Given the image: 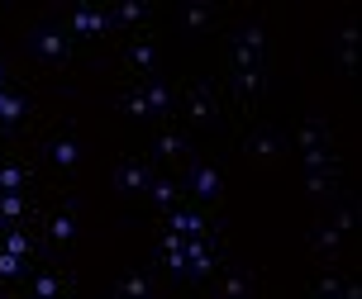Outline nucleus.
<instances>
[{
  "label": "nucleus",
  "instance_id": "obj_1",
  "mask_svg": "<svg viewBox=\"0 0 362 299\" xmlns=\"http://www.w3.org/2000/svg\"><path fill=\"white\" fill-rule=\"evenodd\" d=\"M196 190H200V195H215V190H219V176L210 171V166H200V171H196Z\"/></svg>",
  "mask_w": 362,
  "mask_h": 299
},
{
  "label": "nucleus",
  "instance_id": "obj_2",
  "mask_svg": "<svg viewBox=\"0 0 362 299\" xmlns=\"http://www.w3.org/2000/svg\"><path fill=\"white\" fill-rule=\"evenodd\" d=\"M76 29H81V34H95V29H105V19L90 15V10H81V15H76Z\"/></svg>",
  "mask_w": 362,
  "mask_h": 299
},
{
  "label": "nucleus",
  "instance_id": "obj_3",
  "mask_svg": "<svg viewBox=\"0 0 362 299\" xmlns=\"http://www.w3.org/2000/svg\"><path fill=\"white\" fill-rule=\"evenodd\" d=\"M186 262H191V271H196V276H205V271H210V262H205V247H191V252H186Z\"/></svg>",
  "mask_w": 362,
  "mask_h": 299
},
{
  "label": "nucleus",
  "instance_id": "obj_4",
  "mask_svg": "<svg viewBox=\"0 0 362 299\" xmlns=\"http://www.w3.org/2000/svg\"><path fill=\"white\" fill-rule=\"evenodd\" d=\"M53 161H57V166H72V161H76V147H72V142H57V147H53Z\"/></svg>",
  "mask_w": 362,
  "mask_h": 299
},
{
  "label": "nucleus",
  "instance_id": "obj_5",
  "mask_svg": "<svg viewBox=\"0 0 362 299\" xmlns=\"http://www.w3.org/2000/svg\"><path fill=\"white\" fill-rule=\"evenodd\" d=\"M19 109L24 105H19L15 95H0V119H19Z\"/></svg>",
  "mask_w": 362,
  "mask_h": 299
},
{
  "label": "nucleus",
  "instance_id": "obj_6",
  "mask_svg": "<svg viewBox=\"0 0 362 299\" xmlns=\"http://www.w3.org/2000/svg\"><path fill=\"white\" fill-rule=\"evenodd\" d=\"M172 228H177V233H196L200 219H196V214H177V219H172Z\"/></svg>",
  "mask_w": 362,
  "mask_h": 299
},
{
  "label": "nucleus",
  "instance_id": "obj_7",
  "mask_svg": "<svg viewBox=\"0 0 362 299\" xmlns=\"http://www.w3.org/2000/svg\"><path fill=\"white\" fill-rule=\"evenodd\" d=\"M5 252H10V257H24V252H29V238H24V233H10Z\"/></svg>",
  "mask_w": 362,
  "mask_h": 299
},
{
  "label": "nucleus",
  "instance_id": "obj_8",
  "mask_svg": "<svg viewBox=\"0 0 362 299\" xmlns=\"http://www.w3.org/2000/svg\"><path fill=\"white\" fill-rule=\"evenodd\" d=\"M19 181H24V176H19L15 166H5V171H0V185H5V195H15V190H19Z\"/></svg>",
  "mask_w": 362,
  "mask_h": 299
},
{
  "label": "nucleus",
  "instance_id": "obj_9",
  "mask_svg": "<svg viewBox=\"0 0 362 299\" xmlns=\"http://www.w3.org/2000/svg\"><path fill=\"white\" fill-rule=\"evenodd\" d=\"M19 209H24L19 195H5V200H0V214H5V219H19Z\"/></svg>",
  "mask_w": 362,
  "mask_h": 299
},
{
  "label": "nucleus",
  "instance_id": "obj_10",
  "mask_svg": "<svg viewBox=\"0 0 362 299\" xmlns=\"http://www.w3.org/2000/svg\"><path fill=\"white\" fill-rule=\"evenodd\" d=\"M72 233H76V224H72V219H57V224H53V238H57V243H67Z\"/></svg>",
  "mask_w": 362,
  "mask_h": 299
},
{
  "label": "nucleus",
  "instance_id": "obj_11",
  "mask_svg": "<svg viewBox=\"0 0 362 299\" xmlns=\"http://www.w3.org/2000/svg\"><path fill=\"white\" fill-rule=\"evenodd\" d=\"M34 295H38V299H53V295H57V281H53V276H43V281L34 285Z\"/></svg>",
  "mask_w": 362,
  "mask_h": 299
},
{
  "label": "nucleus",
  "instance_id": "obj_12",
  "mask_svg": "<svg viewBox=\"0 0 362 299\" xmlns=\"http://www.w3.org/2000/svg\"><path fill=\"white\" fill-rule=\"evenodd\" d=\"M38 48H43L48 57H57V53H62V38H57V34H43V43H38Z\"/></svg>",
  "mask_w": 362,
  "mask_h": 299
},
{
  "label": "nucleus",
  "instance_id": "obj_13",
  "mask_svg": "<svg viewBox=\"0 0 362 299\" xmlns=\"http://www.w3.org/2000/svg\"><path fill=\"white\" fill-rule=\"evenodd\" d=\"M19 271V257H10V252H0V276H15Z\"/></svg>",
  "mask_w": 362,
  "mask_h": 299
},
{
  "label": "nucleus",
  "instance_id": "obj_14",
  "mask_svg": "<svg viewBox=\"0 0 362 299\" xmlns=\"http://www.w3.org/2000/svg\"><path fill=\"white\" fill-rule=\"evenodd\" d=\"M163 105H167V90L153 86V90H148V109H163Z\"/></svg>",
  "mask_w": 362,
  "mask_h": 299
},
{
  "label": "nucleus",
  "instance_id": "obj_15",
  "mask_svg": "<svg viewBox=\"0 0 362 299\" xmlns=\"http://www.w3.org/2000/svg\"><path fill=\"white\" fill-rule=\"evenodd\" d=\"M124 185H144V171L139 166H124Z\"/></svg>",
  "mask_w": 362,
  "mask_h": 299
},
{
  "label": "nucleus",
  "instance_id": "obj_16",
  "mask_svg": "<svg viewBox=\"0 0 362 299\" xmlns=\"http://www.w3.org/2000/svg\"><path fill=\"white\" fill-rule=\"evenodd\" d=\"M0 81H5V67H0Z\"/></svg>",
  "mask_w": 362,
  "mask_h": 299
}]
</instances>
